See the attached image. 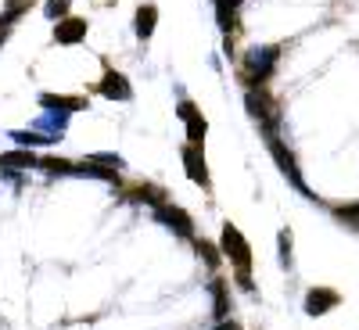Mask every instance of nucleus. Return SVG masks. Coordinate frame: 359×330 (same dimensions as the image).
<instances>
[{"instance_id":"412c9836","label":"nucleus","mask_w":359,"mask_h":330,"mask_svg":"<svg viewBox=\"0 0 359 330\" xmlns=\"http://www.w3.org/2000/svg\"><path fill=\"white\" fill-rule=\"evenodd\" d=\"M137 198H140V201H147V205H155V208H158V205H165V194H162L158 187H151V184H140V187H137Z\"/></svg>"},{"instance_id":"f3484780","label":"nucleus","mask_w":359,"mask_h":330,"mask_svg":"<svg viewBox=\"0 0 359 330\" xmlns=\"http://www.w3.org/2000/svg\"><path fill=\"white\" fill-rule=\"evenodd\" d=\"M11 140H15L18 147H29V151H33V147H43V144H54V140H50L47 133H40V130H15Z\"/></svg>"},{"instance_id":"1a4fd4ad","label":"nucleus","mask_w":359,"mask_h":330,"mask_svg":"<svg viewBox=\"0 0 359 330\" xmlns=\"http://www.w3.org/2000/svg\"><path fill=\"white\" fill-rule=\"evenodd\" d=\"M184 165H187L191 184H198V187L208 191V169H205V151H201V144H187V147H184Z\"/></svg>"},{"instance_id":"aec40b11","label":"nucleus","mask_w":359,"mask_h":330,"mask_svg":"<svg viewBox=\"0 0 359 330\" xmlns=\"http://www.w3.org/2000/svg\"><path fill=\"white\" fill-rule=\"evenodd\" d=\"M334 216H338L345 226L359 230V201H352V205H338V208H334Z\"/></svg>"},{"instance_id":"2eb2a0df","label":"nucleus","mask_w":359,"mask_h":330,"mask_svg":"<svg viewBox=\"0 0 359 330\" xmlns=\"http://www.w3.org/2000/svg\"><path fill=\"white\" fill-rule=\"evenodd\" d=\"M0 165H8V169H33V165H40V158L29 151V147H18V151L0 155Z\"/></svg>"},{"instance_id":"5701e85b","label":"nucleus","mask_w":359,"mask_h":330,"mask_svg":"<svg viewBox=\"0 0 359 330\" xmlns=\"http://www.w3.org/2000/svg\"><path fill=\"white\" fill-rule=\"evenodd\" d=\"M198 252L205 255V262H208V266H212V269L219 266V252H216L212 245H208V241H198Z\"/></svg>"},{"instance_id":"dca6fc26","label":"nucleus","mask_w":359,"mask_h":330,"mask_svg":"<svg viewBox=\"0 0 359 330\" xmlns=\"http://www.w3.org/2000/svg\"><path fill=\"white\" fill-rule=\"evenodd\" d=\"M212 298H216V319L223 323V319H230V291H226V280H212Z\"/></svg>"},{"instance_id":"20e7f679","label":"nucleus","mask_w":359,"mask_h":330,"mask_svg":"<svg viewBox=\"0 0 359 330\" xmlns=\"http://www.w3.org/2000/svg\"><path fill=\"white\" fill-rule=\"evenodd\" d=\"M266 144H269V155L277 158L280 172L291 179V187H294V191H302L306 198H313V194H309V187H306V179H302V172H298V162H294V155H291L287 147H284V140H280V137H269Z\"/></svg>"},{"instance_id":"39448f33","label":"nucleus","mask_w":359,"mask_h":330,"mask_svg":"<svg viewBox=\"0 0 359 330\" xmlns=\"http://www.w3.org/2000/svg\"><path fill=\"white\" fill-rule=\"evenodd\" d=\"M155 219L158 223H165L169 230H176L184 241H194V223H191V216L184 212V208H176V205H158L155 208Z\"/></svg>"},{"instance_id":"4be33fe9","label":"nucleus","mask_w":359,"mask_h":330,"mask_svg":"<svg viewBox=\"0 0 359 330\" xmlns=\"http://www.w3.org/2000/svg\"><path fill=\"white\" fill-rule=\"evenodd\" d=\"M277 245H280V266H287V269H291V230H280Z\"/></svg>"},{"instance_id":"f257e3e1","label":"nucleus","mask_w":359,"mask_h":330,"mask_svg":"<svg viewBox=\"0 0 359 330\" xmlns=\"http://www.w3.org/2000/svg\"><path fill=\"white\" fill-rule=\"evenodd\" d=\"M219 252L230 259V266L237 269V284H241L245 291H252V248H248V241H245V233L237 230L233 223H226L223 226V233H219Z\"/></svg>"},{"instance_id":"393cba45","label":"nucleus","mask_w":359,"mask_h":330,"mask_svg":"<svg viewBox=\"0 0 359 330\" xmlns=\"http://www.w3.org/2000/svg\"><path fill=\"white\" fill-rule=\"evenodd\" d=\"M11 8H29V0H11Z\"/></svg>"},{"instance_id":"f03ea898","label":"nucleus","mask_w":359,"mask_h":330,"mask_svg":"<svg viewBox=\"0 0 359 330\" xmlns=\"http://www.w3.org/2000/svg\"><path fill=\"white\" fill-rule=\"evenodd\" d=\"M245 104H248V115L266 130V140H269V137H280V111H277L273 101L266 97L262 86H259V90H255V86L245 90Z\"/></svg>"},{"instance_id":"0eeeda50","label":"nucleus","mask_w":359,"mask_h":330,"mask_svg":"<svg viewBox=\"0 0 359 330\" xmlns=\"http://www.w3.org/2000/svg\"><path fill=\"white\" fill-rule=\"evenodd\" d=\"M176 115L187 123V144H205V133H208V123H205V115L191 104V101H184L176 108Z\"/></svg>"},{"instance_id":"4468645a","label":"nucleus","mask_w":359,"mask_h":330,"mask_svg":"<svg viewBox=\"0 0 359 330\" xmlns=\"http://www.w3.org/2000/svg\"><path fill=\"white\" fill-rule=\"evenodd\" d=\"M155 22H158V8L155 4H140L137 8V36L140 40H151V33H155Z\"/></svg>"},{"instance_id":"f8f14e48","label":"nucleus","mask_w":359,"mask_h":330,"mask_svg":"<svg viewBox=\"0 0 359 330\" xmlns=\"http://www.w3.org/2000/svg\"><path fill=\"white\" fill-rule=\"evenodd\" d=\"M65 126H69V115H65V111H43V118L36 123V130H40V133H47L50 140H62Z\"/></svg>"},{"instance_id":"ddd939ff","label":"nucleus","mask_w":359,"mask_h":330,"mask_svg":"<svg viewBox=\"0 0 359 330\" xmlns=\"http://www.w3.org/2000/svg\"><path fill=\"white\" fill-rule=\"evenodd\" d=\"M40 104H43L47 111H65V115H72V111L86 108V97H57V94H40Z\"/></svg>"},{"instance_id":"423d86ee","label":"nucleus","mask_w":359,"mask_h":330,"mask_svg":"<svg viewBox=\"0 0 359 330\" xmlns=\"http://www.w3.org/2000/svg\"><path fill=\"white\" fill-rule=\"evenodd\" d=\"M79 40H86V18H62V22H54V43H62V47H76Z\"/></svg>"},{"instance_id":"7ed1b4c3","label":"nucleus","mask_w":359,"mask_h":330,"mask_svg":"<svg viewBox=\"0 0 359 330\" xmlns=\"http://www.w3.org/2000/svg\"><path fill=\"white\" fill-rule=\"evenodd\" d=\"M277 62H280V47H255V50H248V54H245L241 79H245L248 86H262L269 76H273Z\"/></svg>"},{"instance_id":"9b49d317","label":"nucleus","mask_w":359,"mask_h":330,"mask_svg":"<svg viewBox=\"0 0 359 330\" xmlns=\"http://www.w3.org/2000/svg\"><path fill=\"white\" fill-rule=\"evenodd\" d=\"M216 4V18H219V29L230 36L233 29H237V8L245 4V0H212Z\"/></svg>"},{"instance_id":"b1692460","label":"nucleus","mask_w":359,"mask_h":330,"mask_svg":"<svg viewBox=\"0 0 359 330\" xmlns=\"http://www.w3.org/2000/svg\"><path fill=\"white\" fill-rule=\"evenodd\" d=\"M216 330H241V326H237L233 319H223V323H216Z\"/></svg>"},{"instance_id":"6ab92c4d","label":"nucleus","mask_w":359,"mask_h":330,"mask_svg":"<svg viewBox=\"0 0 359 330\" xmlns=\"http://www.w3.org/2000/svg\"><path fill=\"white\" fill-rule=\"evenodd\" d=\"M69 11H72V0H47V4H43V15H47L50 22L69 18Z\"/></svg>"},{"instance_id":"9d476101","label":"nucleus","mask_w":359,"mask_h":330,"mask_svg":"<svg viewBox=\"0 0 359 330\" xmlns=\"http://www.w3.org/2000/svg\"><path fill=\"white\" fill-rule=\"evenodd\" d=\"M338 302H341L338 291H331V287H313V291L306 294V312H309V316H323V312H331Z\"/></svg>"},{"instance_id":"6e6552de","label":"nucleus","mask_w":359,"mask_h":330,"mask_svg":"<svg viewBox=\"0 0 359 330\" xmlns=\"http://www.w3.org/2000/svg\"><path fill=\"white\" fill-rule=\"evenodd\" d=\"M101 97H108V101H133V86H130V79L123 76V72H104V79H101Z\"/></svg>"},{"instance_id":"a211bd4d","label":"nucleus","mask_w":359,"mask_h":330,"mask_svg":"<svg viewBox=\"0 0 359 330\" xmlns=\"http://www.w3.org/2000/svg\"><path fill=\"white\" fill-rule=\"evenodd\" d=\"M36 169H47V172H57V176H76L79 172V165L69 162V158H40Z\"/></svg>"}]
</instances>
